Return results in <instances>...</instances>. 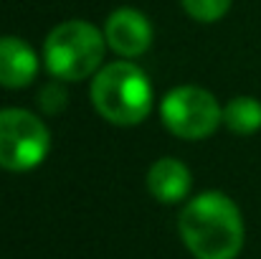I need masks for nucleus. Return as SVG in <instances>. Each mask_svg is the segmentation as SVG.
<instances>
[{"label": "nucleus", "instance_id": "1", "mask_svg": "<svg viewBox=\"0 0 261 259\" xmlns=\"http://www.w3.org/2000/svg\"><path fill=\"white\" fill-rule=\"evenodd\" d=\"M180 239L195 259H236L244 247V219L239 206L208 191L195 196L180 214Z\"/></svg>", "mask_w": 261, "mask_h": 259}, {"label": "nucleus", "instance_id": "2", "mask_svg": "<svg viewBox=\"0 0 261 259\" xmlns=\"http://www.w3.org/2000/svg\"><path fill=\"white\" fill-rule=\"evenodd\" d=\"M91 102L112 125H140L152 107V86L145 72L129 61L104 66L91 82Z\"/></svg>", "mask_w": 261, "mask_h": 259}, {"label": "nucleus", "instance_id": "3", "mask_svg": "<svg viewBox=\"0 0 261 259\" xmlns=\"http://www.w3.org/2000/svg\"><path fill=\"white\" fill-rule=\"evenodd\" d=\"M104 46L107 38L96 26L87 20H66L56 26L43 43L46 69L59 82H82L99 69Z\"/></svg>", "mask_w": 261, "mask_h": 259}, {"label": "nucleus", "instance_id": "4", "mask_svg": "<svg viewBox=\"0 0 261 259\" xmlns=\"http://www.w3.org/2000/svg\"><path fill=\"white\" fill-rule=\"evenodd\" d=\"M51 148L48 127L25 109L0 112V168L5 171H33L41 166Z\"/></svg>", "mask_w": 261, "mask_h": 259}, {"label": "nucleus", "instance_id": "5", "mask_svg": "<svg viewBox=\"0 0 261 259\" xmlns=\"http://www.w3.org/2000/svg\"><path fill=\"white\" fill-rule=\"evenodd\" d=\"M160 114L165 127L185 140H203L216 132L223 122V109L218 107L216 97L200 86H177L173 89L163 104Z\"/></svg>", "mask_w": 261, "mask_h": 259}, {"label": "nucleus", "instance_id": "6", "mask_svg": "<svg viewBox=\"0 0 261 259\" xmlns=\"http://www.w3.org/2000/svg\"><path fill=\"white\" fill-rule=\"evenodd\" d=\"M104 38L119 56H140L152 43V26L147 15L135 8H119L107 18Z\"/></svg>", "mask_w": 261, "mask_h": 259}, {"label": "nucleus", "instance_id": "7", "mask_svg": "<svg viewBox=\"0 0 261 259\" xmlns=\"http://www.w3.org/2000/svg\"><path fill=\"white\" fill-rule=\"evenodd\" d=\"M38 74V59L33 49L15 36L0 38V86L20 89L28 86Z\"/></svg>", "mask_w": 261, "mask_h": 259}, {"label": "nucleus", "instance_id": "8", "mask_svg": "<svg viewBox=\"0 0 261 259\" xmlns=\"http://www.w3.org/2000/svg\"><path fill=\"white\" fill-rule=\"evenodd\" d=\"M190 171L177 158H160L147 171V188L160 203H177L190 191Z\"/></svg>", "mask_w": 261, "mask_h": 259}, {"label": "nucleus", "instance_id": "9", "mask_svg": "<svg viewBox=\"0 0 261 259\" xmlns=\"http://www.w3.org/2000/svg\"><path fill=\"white\" fill-rule=\"evenodd\" d=\"M223 125L236 135H254L261 130V102L254 97H236L223 109Z\"/></svg>", "mask_w": 261, "mask_h": 259}, {"label": "nucleus", "instance_id": "10", "mask_svg": "<svg viewBox=\"0 0 261 259\" xmlns=\"http://www.w3.org/2000/svg\"><path fill=\"white\" fill-rule=\"evenodd\" d=\"M182 8L188 15H193L200 23H213L223 18L231 8V0H182Z\"/></svg>", "mask_w": 261, "mask_h": 259}, {"label": "nucleus", "instance_id": "11", "mask_svg": "<svg viewBox=\"0 0 261 259\" xmlns=\"http://www.w3.org/2000/svg\"><path fill=\"white\" fill-rule=\"evenodd\" d=\"M41 107L46 112H61L66 107V91L61 89V84H48L41 91Z\"/></svg>", "mask_w": 261, "mask_h": 259}]
</instances>
